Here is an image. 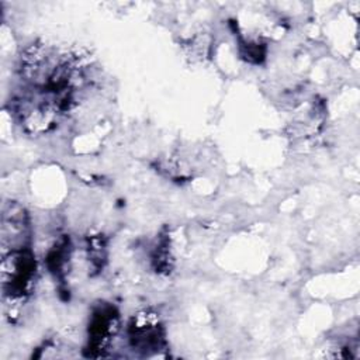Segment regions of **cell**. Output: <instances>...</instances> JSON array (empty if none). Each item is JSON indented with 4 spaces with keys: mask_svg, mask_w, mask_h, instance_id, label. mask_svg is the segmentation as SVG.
<instances>
[{
    "mask_svg": "<svg viewBox=\"0 0 360 360\" xmlns=\"http://www.w3.org/2000/svg\"><path fill=\"white\" fill-rule=\"evenodd\" d=\"M3 284L8 294L20 297L25 294L31 285L35 262L30 250H11L8 256H3Z\"/></svg>",
    "mask_w": 360,
    "mask_h": 360,
    "instance_id": "6da1fadb",
    "label": "cell"
},
{
    "mask_svg": "<svg viewBox=\"0 0 360 360\" xmlns=\"http://www.w3.org/2000/svg\"><path fill=\"white\" fill-rule=\"evenodd\" d=\"M117 328V319L112 314V309H101L93 315V321L90 325L91 342L97 345V347H103L108 340V336Z\"/></svg>",
    "mask_w": 360,
    "mask_h": 360,
    "instance_id": "3957f363",
    "label": "cell"
},
{
    "mask_svg": "<svg viewBox=\"0 0 360 360\" xmlns=\"http://www.w3.org/2000/svg\"><path fill=\"white\" fill-rule=\"evenodd\" d=\"M131 339L134 346L141 349H156L162 342L160 325L156 318H152L149 314H142L134 319L131 325Z\"/></svg>",
    "mask_w": 360,
    "mask_h": 360,
    "instance_id": "7a4b0ae2",
    "label": "cell"
}]
</instances>
